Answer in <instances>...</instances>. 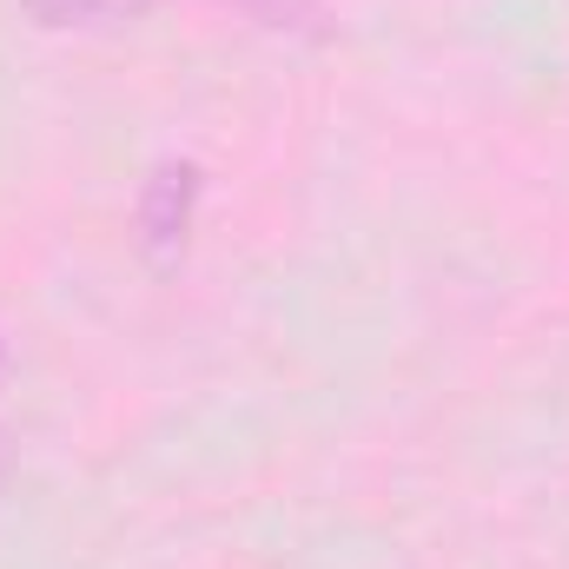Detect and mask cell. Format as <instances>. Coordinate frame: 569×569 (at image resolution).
<instances>
[{"label":"cell","mask_w":569,"mask_h":569,"mask_svg":"<svg viewBox=\"0 0 569 569\" xmlns=\"http://www.w3.org/2000/svg\"><path fill=\"white\" fill-rule=\"evenodd\" d=\"M33 27L47 33H67V27H120V20H140L152 0H20Z\"/></svg>","instance_id":"3957f363"},{"label":"cell","mask_w":569,"mask_h":569,"mask_svg":"<svg viewBox=\"0 0 569 569\" xmlns=\"http://www.w3.org/2000/svg\"><path fill=\"white\" fill-rule=\"evenodd\" d=\"M0 358H7V351H0Z\"/></svg>","instance_id":"277c9868"},{"label":"cell","mask_w":569,"mask_h":569,"mask_svg":"<svg viewBox=\"0 0 569 569\" xmlns=\"http://www.w3.org/2000/svg\"><path fill=\"white\" fill-rule=\"evenodd\" d=\"M192 212H199V166L192 159L152 166V179L140 186V252L152 272H172L186 259Z\"/></svg>","instance_id":"6da1fadb"},{"label":"cell","mask_w":569,"mask_h":569,"mask_svg":"<svg viewBox=\"0 0 569 569\" xmlns=\"http://www.w3.org/2000/svg\"><path fill=\"white\" fill-rule=\"evenodd\" d=\"M219 7H232L239 20H252L266 33H291V40H331L338 33L325 0H219Z\"/></svg>","instance_id":"7a4b0ae2"}]
</instances>
